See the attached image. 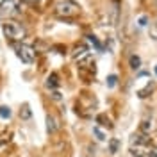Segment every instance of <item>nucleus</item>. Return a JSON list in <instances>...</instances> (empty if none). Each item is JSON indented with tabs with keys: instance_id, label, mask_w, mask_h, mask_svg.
I'll return each mask as SVG.
<instances>
[{
	"instance_id": "f257e3e1",
	"label": "nucleus",
	"mask_w": 157,
	"mask_h": 157,
	"mask_svg": "<svg viewBox=\"0 0 157 157\" xmlns=\"http://www.w3.org/2000/svg\"><path fill=\"white\" fill-rule=\"evenodd\" d=\"M78 4L77 2H73V0H61L57 2L56 6H54V13L57 14V16H64V18H68V16H75L78 13Z\"/></svg>"
},
{
	"instance_id": "f03ea898",
	"label": "nucleus",
	"mask_w": 157,
	"mask_h": 157,
	"mask_svg": "<svg viewBox=\"0 0 157 157\" xmlns=\"http://www.w3.org/2000/svg\"><path fill=\"white\" fill-rule=\"evenodd\" d=\"M2 30H4V34L11 41H21V39L25 38V29L20 25L18 21H6L2 25Z\"/></svg>"
},
{
	"instance_id": "7ed1b4c3",
	"label": "nucleus",
	"mask_w": 157,
	"mask_h": 157,
	"mask_svg": "<svg viewBox=\"0 0 157 157\" xmlns=\"http://www.w3.org/2000/svg\"><path fill=\"white\" fill-rule=\"evenodd\" d=\"M20 6H21V0H2L0 2V20L7 21V18L18 14Z\"/></svg>"
},
{
	"instance_id": "20e7f679",
	"label": "nucleus",
	"mask_w": 157,
	"mask_h": 157,
	"mask_svg": "<svg viewBox=\"0 0 157 157\" xmlns=\"http://www.w3.org/2000/svg\"><path fill=\"white\" fill-rule=\"evenodd\" d=\"M14 52H16L18 59H21V63H27V64H30L36 59V50L32 47H29V45H25V43H21V45L16 43L14 45Z\"/></svg>"
},
{
	"instance_id": "39448f33",
	"label": "nucleus",
	"mask_w": 157,
	"mask_h": 157,
	"mask_svg": "<svg viewBox=\"0 0 157 157\" xmlns=\"http://www.w3.org/2000/svg\"><path fill=\"white\" fill-rule=\"evenodd\" d=\"M88 56V47H78L77 50H75V54H73V57L75 59H82Z\"/></svg>"
},
{
	"instance_id": "423d86ee",
	"label": "nucleus",
	"mask_w": 157,
	"mask_h": 157,
	"mask_svg": "<svg viewBox=\"0 0 157 157\" xmlns=\"http://www.w3.org/2000/svg\"><path fill=\"white\" fill-rule=\"evenodd\" d=\"M56 128H57V125H56V118L48 116L47 118V130L52 134V132H56Z\"/></svg>"
},
{
	"instance_id": "0eeeda50",
	"label": "nucleus",
	"mask_w": 157,
	"mask_h": 157,
	"mask_svg": "<svg viewBox=\"0 0 157 157\" xmlns=\"http://www.w3.org/2000/svg\"><path fill=\"white\" fill-rule=\"evenodd\" d=\"M57 75L56 73H52L48 78H47V88H57Z\"/></svg>"
},
{
	"instance_id": "6e6552de",
	"label": "nucleus",
	"mask_w": 157,
	"mask_h": 157,
	"mask_svg": "<svg viewBox=\"0 0 157 157\" xmlns=\"http://www.w3.org/2000/svg\"><path fill=\"white\" fill-rule=\"evenodd\" d=\"M88 41L91 43V45H93V47H95V48L98 50V52H102V50H104V47L100 45V41H98V39L95 38V36H88Z\"/></svg>"
},
{
	"instance_id": "1a4fd4ad",
	"label": "nucleus",
	"mask_w": 157,
	"mask_h": 157,
	"mask_svg": "<svg viewBox=\"0 0 157 157\" xmlns=\"http://www.w3.org/2000/svg\"><path fill=\"white\" fill-rule=\"evenodd\" d=\"M141 66V59H139V56H130V68L137 70Z\"/></svg>"
},
{
	"instance_id": "9d476101",
	"label": "nucleus",
	"mask_w": 157,
	"mask_h": 157,
	"mask_svg": "<svg viewBox=\"0 0 157 157\" xmlns=\"http://www.w3.org/2000/svg\"><path fill=\"white\" fill-rule=\"evenodd\" d=\"M118 147H120V141H118V139H111V143H109V152H111V154H116Z\"/></svg>"
},
{
	"instance_id": "9b49d317",
	"label": "nucleus",
	"mask_w": 157,
	"mask_h": 157,
	"mask_svg": "<svg viewBox=\"0 0 157 157\" xmlns=\"http://www.w3.org/2000/svg\"><path fill=\"white\" fill-rule=\"evenodd\" d=\"M0 118H4V120L6 118H11V109L7 105H2L0 107Z\"/></svg>"
},
{
	"instance_id": "f8f14e48",
	"label": "nucleus",
	"mask_w": 157,
	"mask_h": 157,
	"mask_svg": "<svg viewBox=\"0 0 157 157\" xmlns=\"http://www.w3.org/2000/svg\"><path fill=\"white\" fill-rule=\"evenodd\" d=\"M116 80H118L116 75H109L107 77V86L109 88H114V86H116Z\"/></svg>"
},
{
	"instance_id": "ddd939ff",
	"label": "nucleus",
	"mask_w": 157,
	"mask_h": 157,
	"mask_svg": "<svg viewBox=\"0 0 157 157\" xmlns=\"http://www.w3.org/2000/svg\"><path fill=\"white\" fill-rule=\"evenodd\" d=\"M20 114H21V118H30V109H29V105H23V109L20 111Z\"/></svg>"
},
{
	"instance_id": "4468645a",
	"label": "nucleus",
	"mask_w": 157,
	"mask_h": 157,
	"mask_svg": "<svg viewBox=\"0 0 157 157\" xmlns=\"http://www.w3.org/2000/svg\"><path fill=\"white\" fill-rule=\"evenodd\" d=\"M93 132L97 134V137L100 139V141H104V139H105V134H104V132H102V130H100L98 127H95V128H93Z\"/></svg>"
},
{
	"instance_id": "2eb2a0df",
	"label": "nucleus",
	"mask_w": 157,
	"mask_h": 157,
	"mask_svg": "<svg viewBox=\"0 0 157 157\" xmlns=\"http://www.w3.org/2000/svg\"><path fill=\"white\" fill-rule=\"evenodd\" d=\"M147 16H141V18H139V25H141V27H145V25H147Z\"/></svg>"
},
{
	"instance_id": "dca6fc26",
	"label": "nucleus",
	"mask_w": 157,
	"mask_h": 157,
	"mask_svg": "<svg viewBox=\"0 0 157 157\" xmlns=\"http://www.w3.org/2000/svg\"><path fill=\"white\" fill-rule=\"evenodd\" d=\"M52 97L56 98V100H61V93H59V91H54V93H52Z\"/></svg>"
},
{
	"instance_id": "f3484780",
	"label": "nucleus",
	"mask_w": 157,
	"mask_h": 157,
	"mask_svg": "<svg viewBox=\"0 0 157 157\" xmlns=\"http://www.w3.org/2000/svg\"><path fill=\"white\" fill-rule=\"evenodd\" d=\"M152 157H157V152H152Z\"/></svg>"
},
{
	"instance_id": "a211bd4d",
	"label": "nucleus",
	"mask_w": 157,
	"mask_h": 157,
	"mask_svg": "<svg viewBox=\"0 0 157 157\" xmlns=\"http://www.w3.org/2000/svg\"><path fill=\"white\" fill-rule=\"evenodd\" d=\"M155 75H157V66H155Z\"/></svg>"
}]
</instances>
